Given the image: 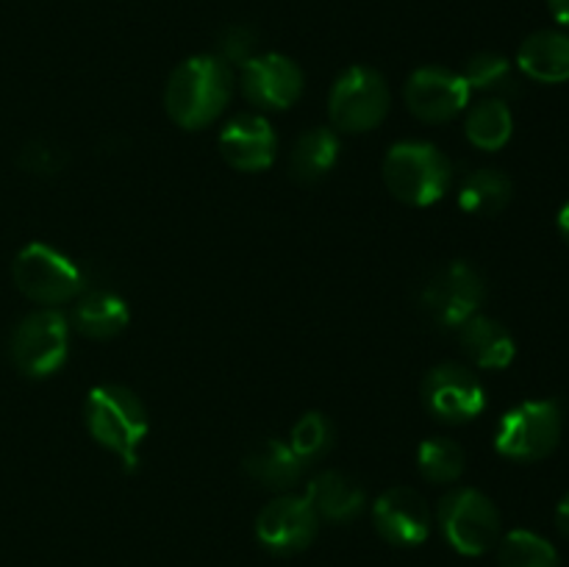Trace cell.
Returning <instances> with one entry per match:
<instances>
[{
  "label": "cell",
  "mask_w": 569,
  "mask_h": 567,
  "mask_svg": "<svg viewBox=\"0 0 569 567\" xmlns=\"http://www.w3.org/2000/svg\"><path fill=\"white\" fill-rule=\"evenodd\" d=\"M372 523L389 545L415 548L431 534V509L417 489L389 487L372 506Z\"/></svg>",
  "instance_id": "cell-13"
},
{
  "label": "cell",
  "mask_w": 569,
  "mask_h": 567,
  "mask_svg": "<svg viewBox=\"0 0 569 567\" xmlns=\"http://www.w3.org/2000/svg\"><path fill=\"white\" fill-rule=\"evenodd\" d=\"M306 500L322 520L348 523L365 509L367 495L361 484H356L345 472L326 470L306 484Z\"/></svg>",
  "instance_id": "cell-17"
},
{
  "label": "cell",
  "mask_w": 569,
  "mask_h": 567,
  "mask_svg": "<svg viewBox=\"0 0 569 567\" xmlns=\"http://www.w3.org/2000/svg\"><path fill=\"white\" fill-rule=\"evenodd\" d=\"M242 92L264 109H289L303 92V72L289 56H253L242 64Z\"/></svg>",
  "instance_id": "cell-14"
},
{
  "label": "cell",
  "mask_w": 569,
  "mask_h": 567,
  "mask_svg": "<svg viewBox=\"0 0 569 567\" xmlns=\"http://www.w3.org/2000/svg\"><path fill=\"white\" fill-rule=\"evenodd\" d=\"M253 48H256V37L250 28L244 26H231L220 33V59L226 61H237V64H244L248 59H253Z\"/></svg>",
  "instance_id": "cell-29"
},
{
  "label": "cell",
  "mask_w": 569,
  "mask_h": 567,
  "mask_svg": "<svg viewBox=\"0 0 569 567\" xmlns=\"http://www.w3.org/2000/svg\"><path fill=\"white\" fill-rule=\"evenodd\" d=\"M278 139L270 122L259 115H242L220 133V153L233 170L261 172L276 161Z\"/></svg>",
  "instance_id": "cell-15"
},
{
  "label": "cell",
  "mask_w": 569,
  "mask_h": 567,
  "mask_svg": "<svg viewBox=\"0 0 569 567\" xmlns=\"http://www.w3.org/2000/svg\"><path fill=\"white\" fill-rule=\"evenodd\" d=\"M244 472L270 489H289L298 484L303 461L295 456L289 445L278 442V439H264L244 456Z\"/></svg>",
  "instance_id": "cell-20"
},
{
  "label": "cell",
  "mask_w": 569,
  "mask_h": 567,
  "mask_svg": "<svg viewBox=\"0 0 569 567\" xmlns=\"http://www.w3.org/2000/svg\"><path fill=\"white\" fill-rule=\"evenodd\" d=\"M517 67L531 81L565 83L569 81V33L537 31L517 50Z\"/></svg>",
  "instance_id": "cell-16"
},
{
  "label": "cell",
  "mask_w": 569,
  "mask_h": 567,
  "mask_svg": "<svg viewBox=\"0 0 569 567\" xmlns=\"http://www.w3.org/2000/svg\"><path fill=\"white\" fill-rule=\"evenodd\" d=\"M439 528L450 548L461 556H481L500 539V511L483 493L472 487L453 489L439 500Z\"/></svg>",
  "instance_id": "cell-5"
},
{
  "label": "cell",
  "mask_w": 569,
  "mask_h": 567,
  "mask_svg": "<svg viewBox=\"0 0 569 567\" xmlns=\"http://www.w3.org/2000/svg\"><path fill=\"white\" fill-rule=\"evenodd\" d=\"M20 167L31 176H56L64 167V153L56 145L31 142L22 148Z\"/></svg>",
  "instance_id": "cell-28"
},
{
  "label": "cell",
  "mask_w": 569,
  "mask_h": 567,
  "mask_svg": "<svg viewBox=\"0 0 569 567\" xmlns=\"http://www.w3.org/2000/svg\"><path fill=\"white\" fill-rule=\"evenodd\" d=\"M470 87L465 76L445 67H420L406 81V106L426 122H448L467 109Z\"/></svg>",
  "instance_id": "cell-12"
},
{
  "label": "cell",
  "mask_w": 569,
  "mask_h": 567,
  "mask_svg": "<svg viewBox=\"0 0 569 567\" xmlns=\"http://www.w3.org/2000/svg\"><path fill=\"white\" fill-rule=\"evenodd\" d=\"M548 6H550V11H553L556 22L569 28V0H548Z\"/></svg>",
  "instance_id": "cell-31"
},
{
  "label": "cell",
  "mask_w": 569,
  "mask_h": 567,
  "mask_svg": "<svg viewBox=\"0 0 569 567\" xmlns=\"http://www.w3.org/2000/svg\"><path fill=\"white\" fill-rule=\"evenodd\" d=\"M422 478L433 484H453L465 472V450L450 437H431L417 450Z\"/></svg>",
  "instance_id": "cell-26"
},
{
  "label": "cell",
  "mask_w": 569,
  "mask_h": 567,
  "mask_svg": "<svg viewBox=\"0 0 569 567\" xmlns=\"http://www.w3.org/2000/svg\"><path fill=\"white\" fill-rule=\"evenodd\" d=\"M289 448L295 450V456H298L303 465L320 459V456L331 448V422H328L320 411H309V415H303L298 422H295Z\"/></svg>",
  "instance_id": "cell-27"
},
{
  "label": "cell",
  "mask_w": 569,
  "mask_h": 567,
  "mask_svg": "<svg viewBox=\"0 0 569 567\" xmlns=\"http://www.w3.org/2000/svg\"><path fill=\"white\" fill-rule=\"evenodd\" d=\"M87 428L92 439L109 448L126 470L139 461V445L148 434V411L144 404L120 384H100L87 398Z\"/></svg>",
  "instance_id": "cell-2"
},
{
  "label": "cell",
  "mask_w": 569,
  "mask_h": 567,
  "mask_svg": "<svg viewBox=\"0 0 569 567\" xmlns=\"http://www.w3.org/2000/svg\"><path fill=\"white\" fill-rule=\"evenodd\" d=\"M465 81L470 92L489 94V98L509 100L520 92V78L515 64L500 53H476L465 67Z\"/></svg>",
  "instance_id": "cell-23"
},
{
  "label": "cell",
  "mask_w": 569,
  "mask_h": 567,
  "mask_svg": "<svg viewBox=\"0 0 569 567\" xmlns=\"http://www.w3.org/2000/svg\"><path fill=\"white\" fill-rule=\"evenodd\" d=\"M389 87L387 78L372 67H348L337 78L328 100L331 122L339 131L365 133L372 131L389 115Z\"/></svg>",
  "instance_id": "cell-8"
},
{
  "label": "cell",
  "mask_w": 569,
  "mask_h": 567,
  "mask_svg": "<svg viewBox=\"0 0 569 567\" xmlns=\"http://www.w3.org/2000/svg\"><path fill=\"white\" fill-rule=\"evenodd\" d=\"M320 517L311 509L306 495H278L256 517V539L270 554H300L315 543Z\"/></svg>",
  "instance_id": "cell-10"
},
{
  "label": "cell",
  "mask_w": 569,
  "mask_h": 567,
  "mask_svg": "<svg viewBox=\"0 0 569 567\" xmlns=\"http://www.w3.org/2000/svg\"><path fill=\"white\" fill-rule=\"evenodd\" d=\"M422 404L437 420L467 422L481 415L487 395L476 372L456 361H445L433 367L422 381Z\"/></svg>",
  "instance_id": "cell-11"
},
{
  "label": "cell",
  "mask_w": 569,
  "mask_h": 567,
  "mask_svg": "<svg viewBox=\"0 0 569 567\" xmlns=\"http://www.w3.org/2000/svg\"><path fill=\"white\" fill-rule=\"evenodd\" d=\"M231 94V67L220 56H192L172 70L164 89V106L178 126L198 131L222 115Z\"/></svg>",
  "instance_id": "cell-1"
},
{
  "label": "cell",
  "mask_w": 569,
  "mask_h": 567,
  "mask_svg": "<svg viewBox=\"0 0 569 567\" xmlns=\"http://www.w3.org/2000/svg\"><path fill=\"white\" fill-rule=\"evenodd\" d=\"M17 289L42 306H61L83 292V276L64 253L42 242H31L11 265Z\"/></svg>",
  "instance_id": "cell-7"
},
{
  "label": "cell",
  "mask_w": 569,
  "mask_h": 567,
  "mask_svg": "<svg viewBox=\"0 0 569 567\" xmlns=\"http://www.w3.org/2000/svg\"><path fill=\"white\" fill-rule=\"evenodd\" d=\"M556 528L561 531V537L569 539V493L561 498V504L556 506Z\"/></svg>",
  "instance_id": "cell-30"
},
{
  "label": "cell",
  "mask_w": 569,
  "mask_h": 567,
  "mask_svg": "<svg viewBox=\"0 0 569 567\" xmlns=\"http://www.w3.org/2000/svg\"><path fill=\"white\" fill-rule=\"evenodd\" d=\"M511 192V178L503 176L500 170H476L465 178L459 189V206L470 215L478 217H492L509 206Z\"/></svg>",
  "instance_id": "cell-22"
},
{
  "label": "cell",
  "mask_w": 569,
  "mask_h": 567,
  "mask_svg": "<svg viewBox=\"0 0 569 567\" xmlns=\"http://www.w3.org/2000/svg\"><path fill=\"white\" fill-rule=\"evenodd\" d=\"M70 348V322L59 309H37L11 331L9 354L28 378H48L64 365Z\"/></svg>",
  "instance_id": "cell-6"
},
{
  "label": "cell",
  "mask_w": 569,
  "mask_h": 567,
  "mask_svg": "<svg viewBox=\"0 0 569 567\" xmlns=\"http://www.w3.org/2000/svg\"><path fill=\"white\" fill-rule=\"evenodd\" d=\"M515 131V117H511L506 100L483 98L470 109L465 120V133L476 148L500 150L511 139Z\"/></svg>",
  "instance_id": "cell-24"
},
{
  "label": "cell",
  "mask_w": 569,
  "mask_h": 567,
  "mask_svg": "<svg viewBox=\"0 0 569 567\" xmlns=\"http://www.w3.org/2000/svg\"><path fill=\"white\" fill-rule=\"evenodd\" d=\"M383 181L389 192L409 206H431L448 195L453 165L428 142L392 145L383 159Z\"/></svg>",
  "instance_id": "cell-3"
},
{
  "label": "cell",
  "mask_w": 569,
  "mask_h": 567,
  "mask_svg": "<svg viewBox=\"0 0 569 567\" xmlns=\"http://www.w3.org/2000/svg\"><path fill=\"white\" fill-rule=\"evenodd\" d=\"M487 298L481 272L467 261L439 267L420 289V306L439 328H461Z\"/></svg>",
  "instance_id": "cell-9"
},
{
  "label": "cell",
  "mask_w": 569,
  "mask_h": 567,
  "mask_svg": "<svg viewBox=\"0 0 569 567\" xmlns=\"http://www.w3.org/2000/svg\"><path fill=\"white\" fill-rule=\"evenodd\" d=\"M459 339L465 354L483 370H503L515 361V337H511L503 322L492 320V317L472 315L459 328Z\"/></svg>",
  "instance_id": "cell-18"
},
{
  "label": "cell",
  "mask_w": 569,
  "mask_h": 567,
  "mask_svg": "<svg viewBox=\"0 0 569 567\" xmlns=\"http://www.w3.org/2000/svg\"><path fill=\"white\" fill-rule=\"evenodd\" d=\"M339 159V139L328 128H315L295 142L289 156V172L295 181L315 183L333 170Z\"/></svg>",
  "instance_id": "cell-21"
},
{
  "label": "cell",
  "mask_w": 569,
  "mask_h": 567,
  "mask_svg": "<svg viewBox=\"0 0 569 567\" xmlns=\"http://www.w3.org/2000/svg\"><path fill=\"white\" fill-rule=\"evenodd\" d=\"M561 431L565 417L556 400H526L500 417L495 448L506 459L539 461L559 448Z\"/></svg>",
  "instance_id": "cell-4"
},
{
  "label": "cell",
  "mask_w": 569,
  "mask_h": 567,
  "mask_svg": "<svg viewBox=\"0 0 569 567\" xmlns=\"http://www.w3.org/2000/svg\"><path fill=\"white\" fill-rule=\"evenodd\" d=\"M498 565L500 567H559V554L553 543L539 534L515 528L498 539Z\"/></svg>",
  "instance_id": "cell-25"
},
{
  "label": "cell",
  "mask_w": 569,
  "mask_h": 567,
  "mask_svg": "<svg viewBox=\"0 0 569 567\" xmlns=\"http://www.w3.org/2000/svg\"><path fill=\"white\" fill-rule=\"evenodd\" d=\"M559 231H561V237L569 242V200L561 206V211H559Z\"/></svg>",
  "instance_id": "cell-32"
},
{
  "label": "cell",
  "mask_w": 569,
  "mask_h": 567,
  "mask_svg": "<svg viewBox=\"0 0 569 567\" xmlns=\"http://www.w3.org/2000/svg\"><path fill=\"white\" fill-rule=\"evenodd\" d=\"M131 315L120 295L109 289H89L76 304V326L78 331L92 339L117 337L128 326Z\"/></svg>",
  "instance_id": "cell-19"
}]
</instances>
